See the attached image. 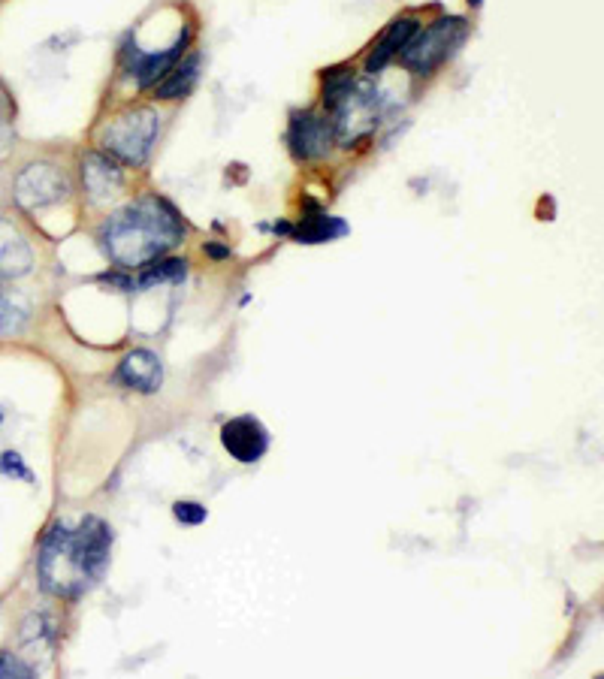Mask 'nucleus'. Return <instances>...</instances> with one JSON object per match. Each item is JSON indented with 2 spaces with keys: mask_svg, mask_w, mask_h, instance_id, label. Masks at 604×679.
<instances>
[{
  "mask_svg": "<svg viewBox=\"0 0 604 679\" xmlns=\"http://www.w3.org/2000/svg\"><path fill=\"white\" fill-rule=\"evenodd\" d=\"M469 4H472V7H481V4H484V0H469Z\"/></svg>",
  "mask_w": 604,
  "mask_h": 679,
  "instance_id": "nucleus-24",
  "label": "nucleus"
},
{
  "mask_svg": "<svg viewBox=\"0 0 604 679\" xmlns=\"http://www.w3.org/2000/svg\"><path fill=\"white\" fill-rule=\"evenodd\" d=\"M13 115H16V106H13L10 94L4 91V85H0V157H7V154H10L13 139H16Z\"/></svg>",
  "mask_w": 604,
  "mask_h": 679,
  "instance_id": "nucleus-18",
  "label": "nucleus"
},
{
  "mask_svg": "<svg viewBox=\"0 0 604 679\" xmlns=\"http://www.w3.org/2000/svg\"><path fill=\"white\" fill-rule=\"evenodd\" d=\"M333 112V136L342 148L357 145L366 139L381 118V94L372 85V79H354L348 91L339 97Z\"/></svg>",
  "mask_w": 604,
  "mask_h": 679,
  "instance_id": "nucleus-4",
  "label": "nucleus"
},
{
  "mask_svg": "<svg viewBox=\"0 0 604 679\" xmlns=\"http://www.w3.org/2000/svg\"><path fill=\"white\" fill-rule=\"evenodd\" d=\"M7 676L31 679V676H34V670H31L25 661H19L16 655H10V652H0V679H7Z\"/></svg>",
  "mask_w": 604,
  "mask_h": 679,
  "instance_id": "nucleus-22",
  "label": "nucleus"
},
{
  "mask_svg": "<svg viewBox=\"0 0 604 679\" xmlns=\"http://www.w3.org/2000/svg\"><path fill=\"white\" fill-rule=\"evenodd\" d=\"M31 266H34V251L25 233L13 221L0 218V278H22L31 272Z\"/></svg>",
  "mask_w": 604,
  "mask_h": 679,
  "instance_id": "nucleus-12",
  "label": "nucleus"
},
{
  "mask_svg": "<svg viewBox=\"0 0 604 679\" xmlns=\"http://www.w3.org/2000/svg\"><path fill=\"white\" fill-rule=\"evenodd\" d=\"M70 197V179L52 163H31L16 176V203L25 212L58 206Z\"/></svg>",
  "mask_w": 604,
  "mask_h": 679,
  "instance_id": "nucleus-6",
  "label": "nucleus"
},
{
  "mask_svg": "<svg viewBox=\"0 0 604 679\" xmlns=\"http://www.w3.org/2000/svg\"><path fill=\"white\" fill-rule=\"evenodd\" d=\"M173 517L182 523V526H203L209 511L200 504V501H176L173 504Z\"/></svg>",
  "mask_w": 604,
  "mask_h": 679,
  "instance_id": "nucleus-20",
  "label": "nucleus"
},
{
  "mask_svg": "<svg viewBox=\"0 0 604 679\" xmlns=\"http://www.w3.org/2000/svg\"><path fill=\"white\" fill-rule=\"evenodd\" d=\"M333 118L321 112H293L287 124V145L296 160H324L333 148Z\"/></svg>",
  "mask_w": 604,
  "mask_h": 679,
  "instance_id": "nucleus-7",
  "label": "nucleus"
},
{
  "mask_svg": "<svg viewBox=\"0 0 604 679\" xmlns=\"http://www.w3.org/2000/svg\"><path fill=\"white\" fill-rule=\"evenodd\" d=\"M0 474L4 477H22V480H34L31 468L25 465V459L16 453V450H7V453H0Z\"/></svg>",
  "mask_w": 604,
  "mask_h": 679,
  "instance_id": "nucleus-21",
  "label": "nucleus"
},
{
  "mask_svg": "<svg viewBox=\"0 0 604 679\" xmlns=\"http://www.w3.org/2000/svg\"><path fill=\"white\" fill-rule=\"evenodd\" d=\"M118 384H124L127 390H136V393H155L161 390V381H164V363L158 354H151L145 348L139 351H130L118 372H115Z\"/></svg>",
  "mask_w": 604,
  "mask_h": 679,
  "instance_id": "nucleus-11",
  "label": "nucleus"
},
{
  "mask_svg": "<svg viewBox=\"0 0 604 679\" xmlns=\"http://www.w3.org/2000/svg\"><path fill=\"white\" fill-rule=\"evenodd\" d=\"M414 31H417V22H411V19H396L387 31H384V37L375 43V49L369 52V58H366V73L369 76H378L405 46H408V40L414 37Z\"/></svg>",
  "mask_w": 604,
  "mask_h": 679,
  "instance_id": "nucleus-13",
  "label": "nucleus"
},
{
  "mask_svg": "<svg viewBox=\"0 0 604 679\" xmlns=\"http://www.w3.org/2000/svg\"><path fill=\"white\" fill-rule=\"evenodd\" d=\"M31 320V299L19 290L0 296V335H19Z\"/></svg>",
  "mask_w": 604,
  "mask_h": 679,
  "instance_id": "nucleus-16",
  "label": "nucleus"
},
{
  "mask_svg": "<svg viewBox=\"0 0 604 679\" xmlns=\"http://www.w3.org/2000/svg\"><path fill=\"white\" fill-rule=\"evenodd\" d=\"M82 185H85L88 200L94 206H103L124 191V169L118 166L115 157L100 154V151H88L82 157Z\"/></svg>",
  "mask_w": 604,
  "mask_h": 679,
  "instance_id": "nucleus-9",
  "label": "nucleus"
},
{
  "mask_svg": "<svg viewBox=\"0 0 604 679\" xmlns=\"http://www.w3.org/2000/svg\"><path fill=\"white\" fill-rule=\"evenodd\" d=\"M164 118L151 106H133L109 118L100 130V148L127 166H142L161 139Z\"/></svg>",
  "mask_w": 604,
  "mask_h": 679,
  "instance_id": "nucleus-3",
  "label": "nucleus"
},
{
  "mask_svg": "<svg viewBox=\"0 0 604 679\" xmlns=\"http://www.w3.org/2000/svg\"><path fill=\"white\" fill-rule=\"evenodd\" d=\"M206 251H209L212 257H230V251H227V248H218V245H206Z\"/></svg>",
  "mask_w": 604,
  "mask_h": 679,
  "instance_id": "nucleus-23",
  "label": "nucleus"
},
{
  "mask_svg": "<svg viewBox=\"0 0 604 679\" xmlns=\"http://www.w3.org/2000/svg\"><path fill=\"white\" fill-rule=\"evenodd\" d=\"M200 79V55H191L185 64H176L161 82H155V97L158 100H182L194 91Z\"/></svg>",
  "mask_w": 604,
  "mask_h": 679,
  "instance_id": "nucleus-14",
  "label": "nucleus"
},
{
  "mask_svg": "<svg viewBox=\"0 0 604 679\" xmlns=\"http://www.w3.org/2000/svg\"><path fill=\"white\" fill-rule=\"evenodd\" d=\"M145 272L139 275V281H133V290H145V287H155L161 281H176V278H185L188 272V263L185 260H151V266H142Z\"/></svg>",
  "mask_w": 604,
  "mask_h": 679,
  "instance_id": "nucleus-17",
  "label": "nucleus"
},
{
  "mask_svg": "<svg viewBox=\"0 0 604 679\" xmlns=\"http://www.w3.org/2000/svg\"><path fill=\"white\" fill-rule=\"evenodd\" d=\"M185 239V227L176 209L161 197H142L100 227V245L106 257L121 269H142L164 257Z\"/></svg>",
  "mask_w": 604,
  "mask_h": 679,
  "instance_id": "nucleus-2",
  "label": "nucleus"
},
{
  "mask_svg": "<svg viewBox=\"0 0 604 679\" xmlns=\"http://www.w3.org/2000/svg\"><path fill=\"white\" fill-rule=\"evenodd\" d=\"M109 559L112 529L100 517H85L76 526L55 523L40 544V586L55 598L76 601L106 577Z\"/></svg>",
  "mask_w": 604,
  "mask_h": 679,
  "instance_id": "nucleus-1",
  "label": "nucleus"
},
{
  "mask_svg": "<svg viewBox=\"0 0 604 679\" xmlns=\"http://www.w3.org/2000/svg\"><path fill=\"white\" fill-rule=\"evenodd\" d=\"M354 82V70H330L327 76H324V106L327 109H333L336 103H339V97L348 91V85Z\"/></svg>",
  "mask_w": 604,
  "mask_h": 679,
  "instance_id": "nucleus-19",
  "label": "nucleus"
},
{
  "mask_svg": "<svg viewBox=\"0 0 604 679\" xmlns=\"http://www.w3.org/2000/svg\"><path fill=\"white\" fill-rule=\"evenodd\" d=\"M463 40H466V22L463 19H438L426 31H414L408 46L399 52V61L411 73L429 76L432 70H438L453 55V49H457Z\"/></svg>",
  "mask_w": 604,
  "mask_h": 679,
  "instance_id": "nucleus-5",
  "label": "nucleus"
},
{
  "mask_svg": "<svg viewBox=\"0 0 604 679\" xmlns=\"http://www.w3.org/2000/svg\"><path fill=\"white\" fill-rule=\"evenodd\" d=\"M221 444L236 462L254 465L269 450V429L257 417H233L221 426Z\"/></svg>",
  "mask_w": 604,
  "mask_h": 679,
  "instance_id": "nucleus-8",
  "label": "nucleus"
},
{
  "mask_svg": "<svg viewBox=\"0 0 604 679\" xmlns=\"http://www.w3.org/2000/svg\"><path fill=\"white\" fill-rule=\"evenodd\" d=\"M188 43H191V28H185L176 37V43L170 49H164V52H139L136 46L127 49V70L136 79V85L139 88H148V85H155L158 79H164L176 67V61L182 58V52L188 49Z\"/></svg>",
  "mask_w": 604,
  "mask_h": 679,
  "instance_id": "nucleus-10",
  "label": "nucleus"
},
{
  "mask_svg": "<svg viewBox=\"0 0 604 679\" xmlns=\"http://www.w3.org/2000/svg\"><path fill=\"white\" fill-rule=\"evenodd\" d=\"M296 242L302 245H321V242H333L339 236H348V224L342 218H333V215H309L302 218V224L296 230H290Z\"/></svg>",
  "mask_w": 604,
  "mask_h": 679,
  "instance_id": "nucleus-15",
  "label": "nucleus"
}]
</instances>
